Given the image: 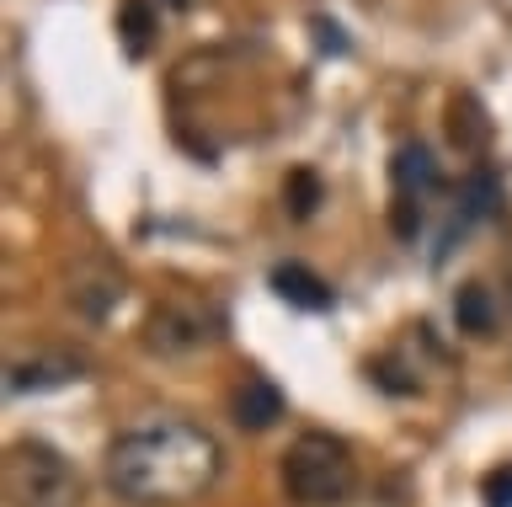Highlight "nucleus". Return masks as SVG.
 I'll return each instance as SVG.
<instances>
[{
  "instance_id": "obj_7",
  "label": "nucleus",
  "mask_w": 512,
  "mask_h": 507,
  "mask_svg": "<svg viewBox=\"0 0 512 507\" xmlns=\"http://www.w3.org/2000/svg\"><path fill=\"white\" fill-rule=\"evenodd\" d=\"M448 139L464 150V155H480L491 139V118L486 107H480V97H470V91H459L454 102H448Z\"/></svg>"
},
{
  "instance_id": "obj_11",
  "label": "nucleus",
  "mask_w": 512,
  "mask_h": 507,
  "mask_svg": "<svg viewBox=\"0 0 512 507\" xmlns=\"http://www.w3.org/2000/svg\"><path fill=\"white\" fill-rule=\"evenodd\" d=\"M315 203H320V177H315V171H288V182H283V209L294 214V219H310Z\"/></svg>"
},
{
  "instance_id": "obj_4",
  "label": "nucleus",
  "mask_w": 512,
  "mask_h": 507,
  "mask_svg": "<svg viewBox=\"0 0 512 507\" xmlns=\"http://www.w3.org/2000/svg\"><path fill=\"white\" fill-rule=\"evenodd\" d=\"M219 337V310L198 305V299H171V305H160L150 315V326H144V342H150V353H198Z\"/></svg>"
},
{
  "instance_id": "obj_2",
  "label": "nucleus",
  "mask_w": 512,
  "mask_h": 507,
  "mask_svg": "<svg viewBox=\"0 0 512 507\" xmlns=\"http://www.w3.org/2000/svg\"><path fill=\"white\" fill-rule=\"evenodd\" d=\"M283 486L304 507H342L358 486L352 449L336 433H299L283 454Z\"/></svg>"
},
{
  "instance_id": "obj_6",
  "label": "nucleus",
  "mask_w": 512,
  "mask_h": 507,
  "mask_svg": "<svg viewBox=\"0 0 512 507\" xmlns=\"http://www.w3.org/2000/svg\"><path fill=\"white\" fill-rule=\"evenodd\" d=\"M272 289H278L294 310H331V289H326V278H315L304 262H283V267H272Z\"/></svg>"
},
{
  "instance_id": "obj_14",
  "label": "nucleus",
  "mask_w": 512,
  "mask_h": 507,
  "mask_svg": "<svg viewBox=\"0 0 512 507\" xmlns=\"http://www.w3.org/2000/svg\"><path fill=\"white\" fill-rule=\"evenodd\" d=\"M416 225H422V209H416V198H395V235H416Z\"/></svg>"
},
{
  "instance_id": "obj_5",
  "label": "nucleus",
  "mask_w": 512,
  "mask_h": 507,
  "mask_svg": "<svg viewBox=\"0 0 512 507\" xmlns=\"http://www.w3.org/2000/svg\"><path fill=\"white\" fill-rule=\"evenodd\" d=\"M230 417L240 427H251V433H262V427H272L283 417V390L272 385L267 374H246L230 395Z\"/></svg>"
},
{
  "instance_id": "obj_13",
  "label": "nucleus",
  "mask_w": 512,
  "mask_h": 507,
  "mask_svg": "<svg viewBox=\"0 0 512 507\" xmlns=\"http://www.w3.org/2000/svg\"><path fill=\"white\" fill-rule=\"evenodd\" d=\"M123 27H128V49L144 54V38H150V11L139 6V0H128V11H123Z\"/></svg>"
},
{
  "instance_id": "obj_9",
  "label": "nucleus",
  "mask_w": 512,
  "mask_h": 507,
  "mask_svg": "<svg viewBox=\"0 0 512 507\" xmlns=\"http://www.w3.org/2000/svg\"><path fill=\"white\" fill-rule=\"evenodd\" d=\"M454 321H459V331H470V337H486L496 326V305H491L486 283H464L454 294Z\"/></svg>"
},
{
  "instance_id": "obj_12",
  "label": "nucleus",
  "mask_w": 512,
  "mask_h": 507,
  "mask_svg": "<svg viewBox=\"0 0 512 507\" xmlns=\"http://www.w3.org/2000/svg\"><path fill=\"white\" fill-rule=\"evenodd\" d=\"M480 497H486V507H512V465H496L480 481Z\"/></svg>"
},
{
  "instance_id": "obj_1",
  "label": "nucleus",
  "mask_w": 512,
  "mask_h": 507,
  "mask_svg": "<svg viewBox=\"0 0 512 507\" xmlns=\"http://www.w3.org/2000/svg\"><path fill=\"white\" fill-rule=\"evenodd\" d=\"M224 454L208 427L160 417L123 433L107 449V481L134 507H182L219 481Z\"/></svg>"
},
{
  "instance_id": "obj_10",
  "label": "nucleus",
  "mask_w": 512,
  "mask_h": 507,
  "mask_svg": "<svg viewBox=\"0 0 512 507\" xmlns=\"http://www.w3.org/2000/svg\"><path fill=\"white\" fill-rule=\"evenodd\" d=\"M390 177H395V187H400V198H411L416 187H438V166H432L427 145H400Z\"/></svg>"
},
{
  "instance_id": "obj_8",
  "label": "nucleus",
  "mask_w": 512,
  "mask_h": 507,
  "mask_svg": "<svg viewBox=\"0 0 512 507\" xmlns=\"http://www.w3.org/2000/svg\"><path fill=\"white\" fill-rule=\"evenodd\" d=\"M70 379H80V363L70 358H38V363H11V395L22 390H54V385H70Z\"/></svg>"
},
{
  "instance_id": "obj_3",
  "label": "nucleus",
  "mask_w": 512,
  "mask_h": 507,
  "mask_svg": "<svg viewBox=\"0 0 512 507\" xmlns=\"http://www.w3.org/2000/svg\"><path fill=\"white\" fill-rule=\"evenodd\" d=\"M6 497L16 507H75L80 502V475L54 443L16 438L6 449Z\"/></svg>"
}]
</instances>
